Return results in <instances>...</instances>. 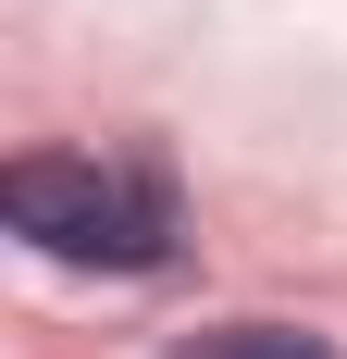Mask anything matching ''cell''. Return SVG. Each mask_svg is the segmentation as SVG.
Returning a JSON list of instances; mask_svg holds the SVG:
<instances>
[{
	"instance_id": "cell-2",
	"label": "cell",
	"mask_w": 347,
	"mask_h": 359,
	"mask_svg": "<svg viewBox=\"0 0 347 359\" xmlns=\"http://www.w3.org/2000/svg\"><path fill=\"white\" fill-rule=\"evenodd\" d=\"M174 359H335V347L298 334V323H211V334H186Z\"/></svg>"
},
{
	"instance_id": "cell-1",
	"label": "cell",
	"mask_w": 347,
	"mask_h": 359,
	"mask_svg": "<svg viewBox=\"0 0 347 359\" xmlns=\"http://www.w3.org/2000/svg\"><path fill=\"white\" fill-rule=\"evenodd\" d=\"M0 211L50 260H100V273H162L174 260V186L137 174V161H13Z\"/></svg>"
}]
</instances>
